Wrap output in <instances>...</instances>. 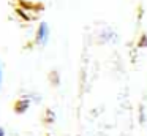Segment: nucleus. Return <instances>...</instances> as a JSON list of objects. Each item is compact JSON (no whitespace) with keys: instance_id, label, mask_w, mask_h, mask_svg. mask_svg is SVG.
Listing matches in <instances>:
<instances>
[{"instance_id":"6e6552de","label":"nucleus","mask_w":147,"mask_h":136,"mask_svg":"<svg viewBox=\"0 0 147 136\" xmlns=\"http://www.w3.org/2000/svg\"><path fill=\"white\" fill-rule=\"evenodd\" d=\"M2 84H3V70H2V65H0V90H2Z\"/></svg>"},{"instance_id":"f257e3e1","label":"nucleus","mask_w":147,"mask_h":136,"mask_svg":"<svg viewBox=\"0 0 147 136\" xmlns=\"http://www.w3.org/2000/svg\"><path fill=\"white\" fill-rule=\"evenodd\" d=\"M49 35H51V28H49L48 22H40L38 28H36V35H35V44L36 46H46L49 43Z\"/></svg>"},{"instance_id":"7ed1b4c3","label":"nucleus","mask_w":147,"mask_h":136,"mask_svg":"<svg viewBox=\"0 0 147 136\" xmlns=\"http://www.w3.org/2000/svg\"><path fill=\"white\" fill-rule=\"evenodd\" d=\"M55 119H57V116H55V112L51 108H46L41 112V116H40V120H41V123L45 127H51L52 123H55Z\"/></svg>"},{"instance_id":"20e7f679","label":"nucleus","mask_w":147,"mask_h":136,"mask_svg":"<svg viewBox=\"0 0 147 136\" xmlns=\"http://www.w3.org/2000/svg\"><path fill=\"white\" fill-rule=\"evenodd\" d=\"M114 38V33H112L111 28H106V30L101 32V35H100V43H109V41Z\"/></svg>"},{"instance_id":"f03ea898","label":"nucleus","mask_w":147,"mask_h":136,"mask_svg":"<svg viewBox=\"0 0 147 136\" xmlns=\"http://www.w3.org/2000/svg\"><path fill=\"white\" fill-rule=\"evenodd\" d=\"M30 104H32V100L29 98V95L18 98V100L13 103V111H14V114H18V116H22V114H26L27 111H29Z\"/></svg>"},{"instance_id":"1a4fd4ad","label":"nucleus","mask_w":147,"mask_h":136,"mask_svg":"<svg viewBox=\"0 0 147 136\" xmlns=\"http://www.w3.org/2000/svg\"><path fill=\"white\" fill-rule=\"evenodd\" d=\"M0 136H7V131H5L3 127H0Z\"/></svg>"},{"instance_id":"9d476101","label":"nucleus","mask_w":147,"mask_h":136,"mask_svg":"<svg viewBox=\"0 0 147 136\" xmlns=\"http://www.w3.org/2000/svg\"><path fill=\"white\" fill-rule=\"evenodd\" d=\"M45 136H51V135H49V133H46V135H45Z\"/></svg>"},{"instance_id":"0eeeda50","label":"nucleus","mask_w":147,"mask_h":136,"mask_svg":"<svg viewBox=\"0 0 147 136\" xmlns=\"http://www.w3.org/2000/svg\"><path fill=\"white\" fill-rule=\"evenodd\" d=\"M138 46H139V47L147 46V35H142V37H141V41L138 43Z\"/></svg>"},{"instance_id":"9b49d317","label":"nucleus","mask_w":147,"mask_h":136,"mask_svg":"<svg viewBox=\"0 0 147 136\" xmlns=\"http://www.w3.org/2000/svg\"><path fill=\"white\" fill-rule=\"evenodd\" d=\"M76 136H82V135H76Z\"/></svg>"},{"instance_id":"39448f33","label":"nucleus","mask_w":147,"mask_h":136,"mask_svg":"<svg viewBox=\"0 0 147 136\" xmlns=\"http://www.w3.org/2000/svg\"><path fill=\"white\" fill-rule=\"evenodd\" d=\"M48 79H49V82H51L52 87H57V85L60 84V76H59V73L55 71V70H52V71L49 73Z\"/></svg>"},{"instance_id":"423d86ee","label":"nucleus","mask_w":147,"mask_h":136,"mask_svg":"<svg viewBox=\"0 0 147 136\" xmlns=\"http://www.w3.org/2000/svg\"><path fill=\"white\" fill-rule=\"evenodd\" d=\"M138 114H139V123H141V125H144V123H146V120H147V117H146V109H144V103L139 104Z\"/></svg>"}]
</instances>
